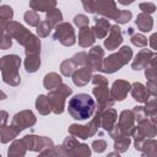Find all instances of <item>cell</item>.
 <instances>
[{
  "instance_id": "4dcf8cb0",
  "label": "cell",
  "mask_w": 157,
  "mask_h": 157,
  "mask_svg": "<svg viewBox=\"0 0 157 157\" xmlns=\"http://www.w3.org/2000/svg\"><path fill=\"white\" fill-rule=\"evenodd\" d=\"M28 150H27V147H26V145H25V142H23V140L21 139V140H15L11 145H10V147H9V150H7V156L10 157H12V156H25L26 155V152H27Z\"/></svg>"
},
{
  "instance_id": "ab89813d",
  "label": "cell",
  "mask_w": 157,
  "mask_h": 157,
  "mask_svg": "<svg viewBox=\"0 0 157 157\" xmlns=\"http://www.w3.org/2000/svg\"><path fill=\"white\" fill-rule=\"evenodd\" d=\"M132 137H134V146H135V150H136V151H141V150H142V145H144L146 137H145L137 129H135V131H134V134H132Z\"/></svg>"
},
{
  "instance_id": "f546056e",
  "label": "cell",
  "mask_w": 157,
  "mask_h": 157,
  "mask_svg": "<svg viewBox=\"0 0 157 157\" xmlns=\"http://www.w3.org/2000/svg\"><path fill=\"white\" fill-rule=\"evenodd\" d=\"M20 132L10 124V125H5L2 128H0V141L1 144H7L11 140H13L15 137H17Z\"/></svg>"
},
{
  "instance_id": "83f0119b",
  "label": "cell",
  "mask_w": 157,
  "mask_h": 157,
  "mask_svg": "<svg viewBox=\"0 0 157 157\" xmlns=\"http://www.w3.org/2000/svg\"><path fill=\"white\" fill-rule=\"evenodd\" d=\"M23 65H25V69L27 72H29V74L36 72L40 67V53L26 55Z\"/></svg>"
},
{
  "instance_id": "836d02e7",
  "label": "cell",
  "mask_w": 157,
  "mask_h": 157,
  "mask_svg": "<svg viewBox=\"0 0 157 157\" xmlns=\"http://www.w3.org/2000/svg\"><path fill=\"white\" fill-rule=\"evenodd\" d=\"M144 156H157V140L152 139H146L144 145H142V150H141Z\"/></svg>"
},
{
  "instance_id": "4fadbf2b",
  "label": "cell",
  "mask_w": 157,
  "mask_h": 157,
  "mask_svg": "<svg viewBox=\"0 0 157 157\" xmlns=\"http://www.w3.org/2000/svg\"><path fill=\"white\" fill-rule=\"evenodd\" d=\"M136 119H135V115H134V112L132 109L129 110V109H125L120 113L119 115V119H118V125L121 130V132L126 136H132L135 129H136Z\"/></svg>"
},
{
  "instance_id": "f35d334b",
  "label": "cell",
  "mask_w": 157,
  "mask_h": 157,
  "mask_svg": "<svg viewBox=\"0 0 157 157\" xmlns=\"http://www.w3.org/2000/svg\"><path fill=\"white\" fill-rule=\"evenodd\" d=\"M130 40L135 47H139V48H145L147 45V43H148L147 38L142 33H137V32H134L130 36Z\"/></svg>"
},
{
  "instance_id": "e575fe53",
  "label": "cell",
  "mask_w": 157,
  "mask_h": 157,
  "mask_svg": "<svg viewBox=\"0 0 157 157\" xmlns=\"http://www.w3.org/2000/svg\"><path fill=\"white\" fill-rule=\"evenodd\" d=\"M13 18V10L11 6L9 5H1L0 7V23H1V28L4 26H6L10 21H12Z\"/></svg>"
},
{
  "instance_id": "9f6ffc18",
  "label": "cell",
  "mask_w": 157,
  "mask_h": 157,
  "mask_svg": "<svg viewBox=\"0 0 157 157\" xmlns=\"http://www.w3.org/2000/svg\"><path fill=\"white\" fill-rule=\"evenodd\" d=\"M134 1H135V0H118V2H119V4H121V5H124V6L131 5Z\"/></svg>"
},
{
  "instance_id": "44dd1931",
  "label": "cell",
  "mask_w": 157,
  "mask_h": 157,
  "mask_svg": "<svg viewBox=\"0 0 157 157\" xmlns=\"http://www.w3.org/2000/svg\"><path fill=\"white\" fill-rule=\"evenodd\" d=\"M110 23H109V20L105 18V17H96L94 18V26L92 27L94 34H96V38L98 39H104L108 33H109V29H110Z\"/></svg>"
},
{
  "instance_id": "7402d4cb",
  "label": "cell",
  "mask_w": 157,
  "mask_h": 157,
  "mask_svg": "<svg viewBox=\"0 0 157 157\" xmlns=\"http://www.w3.org/2000/svg\"><path fill=\"white\" fill-rule=\"evenodd\" d=\"M130 93H131L132 98L137 103H146L150 99V97H151V94L148 93L146 86L142 85L141 82H134V83H131Z\"/></svg>"
},
{
  "instance_id": "db71d44e",
  "label": "cell",
  "mask_w": 157,
  "mask_h": 157,
  "mask_svg": "<svg viewBox=\"0 0 157 157\" xmlns=\"http://www.w3.org/2000/svg\"><path fill=\"white\" fill-rule=\"evenodd\" d=\"M0 119H1V123H0V128H2V126H5L6 125V121H7V118H9V114H7V112H5V110H1V113H0Z\"/></svg>"
},
{
  "instance_id": "7c38bea8",
  "label": "cell",
  "mask_w": 157,
  "mask_h": 157,
  "mask_svg": "<svg viewBox=\"0 0 157 157\" xmlns=\"http://www.w3.org/2000/svg\"><path fill=\"white\" fill-rule=\"evenodd\" d=\"M94 12L108 20H115L120 10L117 7L115 0H96Z\"/></svg>"
},
{
  "instance_id": "681fc988",
  "label": "cell",
  "mask_w": 157,
  "mask_h": 157,
  "mask_svg": "<svg viewBox=\"0 0 157 157\" xmlns=\"http://www.w3.org/2000/svg\"><path fill=\"white\" fill-rule=\"evenodd\" d=\"M91 82L93 83V86H98V85H108V78L103 75H93L91 78Z\"/></svg>"
},
{
  "instance_id": "484cf974",
  "label": "cell",
  "mask_w": 157,
  "mask_h": 157,
  "mask_svg": "<svg viewBox=\"0 0 157 157\" xmlns=\"http://www.w3.org/2000/svg\"><path fill=\"white\" fill-rule=\"evenodd\" d=\"M135 25L137 29H140L141 32H150L153 28V18L151 17V15L141 12L137 15L135 20Z\"/></svg>"
},
{
  "instance_id": "f907efd6",
  "label": "cell",
  "mask_w": 157,
  "mask_h": 157,
  "mask_svg": "<svg viewBox=\"0 0 157 157\" xmlns=\"http://www.w3.org/2000/svg\"><path fill=\"white\" fill-rule=\"evenodd\" d=\"M94 2H96V0H81V4L83 6L85 11L88 13L94 12Z\"/></svg>"
},
{
  "instance_id": "ffe728a7",
  "label": "cell",
  "mask_w": 157,
  "mask_h": 157,
  "mask_svg": "<svg viewBox=\"0 0 157 157\" xmlns=\"http://www.w3.org/2000/svg\"><path fill=\"white\" fill-rule=\"evenodd\" d=\"M78 45L81 48H88L92 47L94 40H96V34L93 29L90 26L78 28Z\"/></svg>"
},
{
  "instance_id": "4316f807",
  "label": "cell",
  "mask_w": 157,
  "mask_h": 157,
  "mask_svg": "<svg viewBox=\"0 0 157 157\" xmlns=\"http://www.w3.org/2000/svg\"><path fill=\"white\" fill-rule=\"evenodd\" d=\"M36 109L40 115H48L49 113H53L49 97L45 94H39L36 98Z\"/></svg>"
},
{
  "instance_id": "f6af8a7d",
  "label": "cell",
  "mask_w": 157,
  "mask_h": 157,
  "mask_svg": "<svg viewBox=\"0 0 157 157\" xmlns=\"http://www.w3.org/2000/svg\"><path fill=\"white\" fill-rule=\"evenodd\" d=\"M91 147H92V150H93L94 152H97V153H102V152H104V150L107 148V141L103 140V139L94 140V141L92 142Z\"/></svg>"
},
{
  "instance_id": "8992f818",
  "label": "cell",
  "mask_w": 157,
  "mask_h": 157,
  "mask_svg": "<svg viewBox=\"0 0 157 157\" xmlns=\"http://www.w3.org/2000/svg\"><path fill=\"white\" fill-rule=\"evenodd\" d=\"M71 93H72V88L66 83H61L58 88L49 91L48 97H49L54 114H58V115L63 114L65 109V101L69 96H71Z\"/></svg>"
},
{
  "instance_id": "603a6c76",
  "label": "cell",
  "mask_w": 157,
  "mask_h": 157,
  "mask_svg": "<svg viewBox=\"0 0 157 157\" xmlns=\"http://www.w3.org/2000/svg\"><path fill=\"white\" fill-rule=\"evenodd\" d=\"M145 76H146V88L148 93L152 97H157V71L152 66H146L145 69Z\"/></svg>"
},
{
  "instance_id": "b9f144b4",
  "label": "cell",
  "mask_w": 157,
  "mask_h": 157,
  "mask_svg": "<svg viewBox=\"0 0 157 157\" xmlns=\"http://www.w3.org/2000/svg\"><path fill=\"white\" fill-rule=\"evenodd\" d=\"M131 18H132L131 11H129V10H120L118 17H117L114 21H115L117 23H119V25H124V23H128Z\"/></svg>"
},
{
  "instance_id": "8fae6325",
  "label": "cell",
  "mask_w": 157,
  "mask_h": 157,
  "mask_svg": "<svg viewBox=\"0 0 157 157\" xmlns=\"http://www.w3.org/2000/svg\"><path fill=\"white\" fill-rule=\"evenodd\" d=\"M36 123H37V118H36V115L33 114V112L29 110V109L21 110V112H18V113H16V114L12 117V120H11V125H12L18 132H21L22 130H25V129H27V128L33 126Z\"/></svg>"
},
{
  "instance_id": "7dc6e473",
  "label": "cell",
  "mask_w": 157,
  "mask_h": 157,
  "mask_svg": "<svg viewBox=\"0 0 157 157\" xmlns=\"http://www.w3.org/2000/svg\"><path fill=\"white\" fill-rule=\"evenodd\" d=\"M87 53L86 52H80V53H76L74 56H72V59L75 60V63L78 65V67L80 66H85L86 64H87Z\"/></svg>"
},
{
  "instance_id": "e0dca14e",
  "label": "cell",
  "mask_w": 157,
  "mask_h": 157,
  "mask_svg": "<svg viewBox=\"0 0 157 157\" xmlns=\"http://www.w3.org/2000/svg\"><path fill=\"white\" fill-rule=\"evenodd\" d=\"M92 76H93L92 75V69H90L87 65H85V66L77 67L71 77H72V82H74L75 86L83 87L91 81Z\"/></svg>"
},
{
  "instance_id": "d4e9b609",
  "label": "cell",
  "mask_w": 157,
  "mask_h": 157,
  "mask_svg": "<svg viewBox=\"0 0 157 157\" xmlns=\"http://www.w3.org/2000/svg\"><path fill=\"white\" fill-rule=\"evenodd\" d=\"M29 7L37 12H48L56 7V0H29Z\"/></svg>"
},
{
  "instance_id": "5bb4252c",
  "label": "cell",
  "mask_w": 157,
  "mask_h": 157,
  "mask_svg": "<svg viewBox=\"0 0 157 157\" xmlns=\"http://www.w3.org/2000/svg\"><path fill=\"white\" fill-rule=\"evenodd\" d=\"M104 60V49L99 45H93L87 55V66L92 69V71H101Z\"/></svg>"
},
{
  "instance_id": "cb8c5ba5",
  "label": "cell",
  "mask_w": 157,
  "mask_h": 157,
  "mask_svg": "<svg viewBox=\"0 0 157 157\" xmlns=\"http://www.w3.org/2000/svg\"><path fill=\"white\" fill-rule=\"evenodd\" d=\"M136 129L146 137V139H152L157 136V125L148 118L141 120L137 123Z\"/></svg>"
},
{
  "instance_id": "30bf717a",
  "label": "cell",
  "mask_w": 157,
  "mask_h": 157,
  "mask_svg": "<svg viewBox=\"0 0 157 157\" xmlns=\"http://www.w3.org/2000/svg\"><path fill=\"white\" fill-rule=\"evenodd\" d=\"M63 147L65 150L66 156H90L91 155V150L88 145L81 144L78 139L72 135L65 137V140L63 141Z\"/></svg>"
},
{
  "instance_id": "bcb514c9",
  "label": "cell",
  "mask_w": 157,
  "mask_h": 157,
  "mask_svg": "<svg viewBox=\"0 0 157 157\" xmlns=\"http://www.w3.org/2000/svg\"><path fill=\"white\" fill-rule=\"evenodd\" d=\"M132 112H134V115H135V119H136L137 123L144 120V119H146V118H148L146 112H145V107H142V105H135L132 108Z\"/></svg>"
},
{
  "instance_id": "5b68a950",
  "label": "cell",
  "mask_w": 157,
  "mask_h": 157,
  "mask_svg": "<svg viewBox=\"0 0 157 157\" xmlns=\"http://www.w3.org/2000/svg\"><path fill=\"white\" fill-rule=\"evenodd\" d=\"M101 115L102 112H96L94 117L85 125L80 124H71L69 126V134L80 139V140H86L88 137L94 136L98 132V129L101 128Z\"/></svg>"
},
{
  "instance_id": "d6986e66",
  "label": "cell",
  "mask_w": 157,
  "mask_h": 157,
  "mask_svg": "<svg viewBox=\"0 0 157 157\" xmlns=\"http://www.w3.org/2000/svg\"><path fill=\"white\" fill-rule=\"evenodd\" d=\"M117 120H118V113L114 108H107L105 110L102 112L101 115V128L105 131H109L112 128H114L117 125Z\"/></svg>"
},
{
  "instance_id": "d6a6232c",
  "label": "cell",
  "mask_w": 157,
  "mask_h": 157,
  "mask_svg": "<svg viewBox=\"0 0 157 157\" xmlns=\"http://www.w3.org/2000/svg\"><path fill=\"white\" fill-rule=\"evenodd\" d=\"M78 67V65L75 63V60L72 58L70 59H65L61 64H60V72L63 76L65 77H70L72 76V74L75 72V70Z\"/></svg>"
},
{
  "instance_id": "f1b7e54d",
  "label": "cell",
  "mask_w": 157,
  "mask_h": 157,
  "mask_svg": "<svg viewBox=\"0 0 157 157\" xmlns=\"http://www.w3.org/2000/svg\"><path fill=\"white\" fill-rule=\"evenodd\" d=\"M61 83H63V78L56 72H48L44 76V78H43V86L48 91H52V90L58 88Z\"/></svg>"
},
{
  "instance_id": "1f68e13d",
  "label": "cell",
  "mask_w": 157,
  "mask_h": 157,
  "mask_svg": "<svg viewBox=\"0 0 157 157\" xmlns=\"http://www.w3.org/2000/svg\"><path fill=\"white\" fill-rule=\"evenodd\" d=\"M130 144H131V136H126L121 134L120 136L114 139V150L118 151L119 153H124L125 151H128Z\"/></svg>"
},
{
  "instance_id": "9a60e30c",
  "label": "cell",
  "mask_w": 157,
  "mask_h": 157,
  "mask_svg": "<svg viewBox=\"0 0 157 157\" xmlns=\"http://www.w3.org/2000/svg\"><path fill=\"white\" fill-rule=\"evenodd\" d=\"M123 40L124 39H123L121 28L118 25H113L110 26L109 33L104 39V48L108 50H115L121 45Z\"/></svg>"
},
{
  "instance_id": "11a10c76",
  "label": "cell",
  "mask_w": 157,
  "mask_h": 157,
  "mask_svg": "<svg viewBox=\"0 0 157 157\" xmlns=\"http://www.w3.org/2000/svg\"><path fill=\"white\" fill-rule=\"evenodd\" d=\"M150 66H152L156 71H157V53L155 54L153 53V55H152V58H151V60H150V64H148Z\"/></svg>"
},
{
  "instance_id": "277c9868",
  "label": "cell",
  "mask_w": 157,
  "mask_h": 157,
  "mask_svg": "<svg viewBox=\"0 0 157 157\" xmlns=\"http://www.w3.org/2000/svg\"><path fill=\"white\" fill-rule=\"evenodd\" d=\"M132 59V49L128 45H123L117 53H113L104 58L101 71L104 74H114L125 66Z\"/></svg>"
},
{
  "instance_id": "74e56055",
  "label": "cell",
  "mask_w": 157,
  "mask_h": 157,
  "mask_svg": "<svg viewBox=\"0 0 157 157\" xmlns=\"http://www.w3.org/2000/svg\"><path fill=\"white\" fill-rule=\"evenodd\" d=\"M45 20L49 21V22L55 27L58 23L63 22V13H61V11H60L59 9L55 7V9L50 10V11H48V12L45 13Z\"/></svg>"
},
{
  "instance_id": "3957f363",
  "label": "cell",
  "mask_w": 157,
  "mask_h": 157,
  "mask_svg": "<svg viewBox=\"0 0 157 157\" xmlns=\"http://www.w3.org/2000/svg\"><path fill=\"white\" fill-rule=\"evenodd\" d=\"M21 58L16 54L4 55L0 60L2 81L10 86H18L21 82V76L18 69L21 66Z\"/></svg>"
},
{
  "instance_id": "816d5d0a",
  "label": "cell",
  "mask_w": 157,
  "mask_h": 157,
  "mask_svg": "<svg viewBox=\"0 0 157 157\" xmlns=\"http://www.w3.org/2000/svg\"><path fill=\"white\" fill-rule=\"evenodd\" d=\"M108 134H109V136L114 140V139H117L118 136H120L123 132H121V130H120V128H119V125H118V123H117V125H115L114 128H112V129L108 131Z\"/></svg>"
},
{
  "instance_id": "f5cc1de1",
  "label": "cell",
  "mask_w": 157,
  "mask_h": 157,
  "mask_svg": "<svg viewBox=\"0 0 157 157\" xmlns=\"http://www.w3.org/2000/svg\"><path fill=\"white\" fill-rule=\"evenodd\" d=\"M148 44L150 47L153 49V50H157V32L156 33H152L148 38Z\"/></svg>"
},
{
  "instance_id": "7bdbcfd3",
  "label": "cell",
  "mask_w": 157,
  "mask_h": 157,
  "mask_svg": "<svg viewBox=\"0 0 157 157\" xmlns=\"http://www.w3.org/2000/svg\"><path fill=\"white\" fill-rule=\"evenodd\" d=\"M74 25L76 27H78V28H82V27H86V26L90 25V20H88V17L86 15L78 13V15H76L74 17Z\"/></svg>"
},
{
  "instance_id": "ba28073f",
  "label": "cell",
  "mask_w": 157,
  "mask_h": 157,
  "mask_svg": "<svg viewBox=\"0 0 157 157\" xmlns=\"http://www.w3.org/2000/svg\"><path fill=\"white\" fill-rule=\"evenodd\" d=\"M26 147L28 151H33V152H42L45 150H49L52 147H54V142L52 139L47 137V136H38V135H25L22 137Z\"/></svg>"
},
{
  "instance_id": "60d3db41",
  "label": "cell",
  "mask_w": 157,
  "mask_h": 157,
  "mask_svg": "<svg viewBox=\"0 0 157 157\" xmlns=\"http://www.w3.org/2000/svg\"><path fill=\"white\" fill-rule=\"evenodd\" d=\"M145 112L147 114L148 118L153 117L156 113H157V99L153 98V99H148L146 103H145Z\"/></svg>"
},
{
  "instance_id": "7a4b0ae2",
  "label": "cell",
  "mask_w": 157,
  "mask_h": 157,
  "mask_svg": "<svg viewBox=\"0 0 157 157\" xmlns=\"http://www.w3.org/2000/svg\"><path fill=\"white\" fill-rule=\"evenodd\" d=\"M96 101L88 93H77L69 99L67 112L75 120H86L93 115Z\"/></svg>"
},
{
  "instance_id": "9c48e42d",
  "label": "cell",
  "mask_w": 157,
  "mask_h": 157,
  "mask_svg": "<svg viewBox=\"0 0 157 157\" xmlns=\"http://www.w3.org/2000/svg\"><path fill=\"white\" fill-rule=\"evenodd\" d=\"M92 93L97 101V104H98V109L99 112H103L107 108H110L113 107L115 99L113 98L112 93H110V88L108 87V85H98V86H94L93 90H92Z\"/></svg>"
},
{
  "instance_id": "6da1fadb",
  "label": "cell",
  "mask_w": 157,
  "mask_h": 157,
  "mask_svg": "<svg viewBox=\"0 0 157 157\" xmlns=\"http://www.w3.org/2000/svg\"><path fill=\"white\" fill-rule=\"evenodd\" d=\"M1 29L6 31L17 43L25 47V54H37L40 53V39L38 36H34L29 29H27L23 25L16 21H10Z\"/></svg>"
},
{
  "instance_id": "d590c367",
  "label": "cell",
  "mask_w": 157,
  "mask_h": 157,
  "mask_svg": "<svg viewBox=\"0 0 157 157\" xmlns=\"http://www.w3.org/2000/svg\"><path fill=\"white\" fill-rule=\"evenodd\" d=\"M36 28H37V36L39 38H45V37H48L50 34V32L54 28V26L49 21L44 20V21H40V23Z\"/></svg>"
},
{
  "instance_id": "52a82bcc",
  "label": "cell",
  "mask_w": 157,
  "mask_h": 157,
  "mask_svg": "<svg viewBox=\"0 0 157 157\" xmlns=\"http://www.w3.org/2000/svg\"><path fill=\"white\" fill-rule=\"evenodd\" d=\"M53 38L64 47H72L76 43L75 29L69 22H60L54 27Z\"/></svg>"
},
{
  "instance_id": "ac0fdd59",
  "label": "cell",
  "mask_w": 157,
  "mask_h": 157,
  "mask_svg": "<svg viewBox=\"0 0 157 157\" xmlns=\"http://www.w3.org/2000/svg\"><path fill=\"white\" fill-rule=\"evenodd\" d=\"M152 55H153V53H152L151 49H141L136 54V56L132 59L131 69L135 70V71H139V70L145 69L146 66H148Z\"/></svg>"
},
{
  "instance_id": "2e32d148",
  "label": "cell",
  "mask_w": 157,
  "mask_h": 157,
  "mask_svg": "<svg viewBox=\"0 0 157 157\" xmlns=\"http://www.w3.org/2000/svg\"><path fill=\"white\" fill-rule=\"evenodd\" d=\"M131 90V83L126 80H115L112 83L110 87V93L113 96V98L118 102L124 101L128 96V93Z\"/></svg>"
},
{
  "instance_id": "8d00e7d4",
  "label": "cell",
  "mask_w": 157,
  "mask_h": 157,
  "mask_svg": "<svg viewBox=\"0 0 157 157\" xmlns=\"http://www.w3.org/2000/svg\"><path fill=\"white\" fill-rule=\"evenodd\" d=\"M23 20H25V22H26L27 25H29V26H32V27H37V26L40 23V17H39V15H38V12L34 11V10H28V11H26L25 15H23Z\"/></svg>"
},
{
  "instance_id": "ee69618b",
  "label": "cell",
  "mask_w": 157,
  "mask_h": 157,
  "mask_svg": "<svg viewBox=\"0 0 157 157\" xmlns=\"http://www.w3.org/2000/svg\"><path fill=\"white\" fill-rule=\"evenodd\" d=\"M11 47H12V37H11L6 31L2 29V36H1L0 48H1L2 50H5V49H9V48H11Z\"/></svg>"
},
{
  "instance_id": "c3c4849f",
  "label": "cell",
  "mask_w": 157,
  "mask_h": 157,
  "mask_svg": "<svg viewBox=\"0 0 157 157\" xmlns=\"http://www.w3.org/2000/svg\"><path fill=\"white\" fill-rule=\"evenodd\" d=\"M139 7H140L141 12H145V13H148V15H151V13H153L156 11V5L153 2H150V1L141 2L139 5Z\"/></svg>"
}]
</instances>
